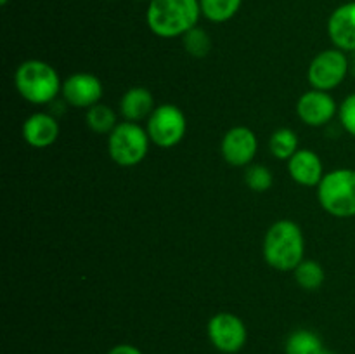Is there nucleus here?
Instances as JSON below:
<instances>
[{"label":"nucleus","instance_id":"5","mask_svg":"<svg viewBox=\"0 0 355 354\" xmlns=\"http://www.w3.org/2000/svg\"><path fill=\"white\" fill-rule=\"evenodd\" d=\"M107 135V151L120 167L139 165L148 155L151 139L148 130L135 121H121Z\"/></svg>","mask_w":355,"mask_h":354},{"label":"nucleus","instance_id":"1","mask_svg":"<svg viewBox=\"0 0 355 354\" xmlns=\"http://www.w3.org/2000/svg\"><path fill=\"white\" fill-rule=\"evenodd\" d=\"M200 16V0H149L146 23L156 37L177 38L198 26Z\"/></svg>","mask_w":355,"mask_h":354},{"label":"nucleus","instance_id":"19","mask_svg":"<svg viewBox=\"0 0 355 354\" xmlns=\"http://www.w3.org/2000/svg\"><path fill=\"white\" fill-rule=\"evenodd\" d=\"M295 280L304 290H318L324 281V269L319 262L311 259H304L295 267Z\"/></svg>","mask_w":355,"mask_h":354},{"label":"nucleus","instance_id":"9","mask_svg":"<svg viewBox=\"0 0 355 354\" xmlns=\"http://www.w3.org/2000/svg\"><path fill=\"white\" fill-rule=\"evenodd\" d=\"M222 156L232 167H246L257 155L259 141L252 128L232 127L222 137Z\"/></svg>","mask_w":355,"mask_h":354},{"label":"nucleus","instance_id":"22","mask_svg":"<svg viewBox=\"0 0 355 354\" xmlns=\"http://www.w3.org/2000/svg\"><path fill=\"white\" fill-rule=\"evenodd\" d=\"M246 186L255 193H266L272 187V172L263 165H253L246 170Z\"/></svg>","mask_w":355,"mask_h":354},{"label":"nucleus","instance_id":"12","mask_svg":"<svg viewBox=\"0 0 355 354\" xmlns=\"http://www.w3.org/2000/svg\"><path fill=\"white\" fill-rule=\"evenodd\" d=\"M328 37L340 51H355V0L333 10L328 19Z\"/></svg>","mask_w":355,"mask_h":354},{"label":"nucleus","instance_id":"7","mask_svg":"<svg viewBox=\"0 0 355 354\" xmlns=\"http://www.w3.org/2000/svg\"><path fill=\"white\" fill-rule=\"evenodd\" d=\"M349 69L350 65L345 52L336 47L326 49L312 59L307 73L309 83L312 85V89L329 92L345 80Z\"/></svg>","mask_w":355,"mask_h":354},{"label":"nucleus","instance_id":"25","mask_svg":"<svg viewBox=\"0 0 355 354\" xmlns=\"http://www.w3.org/2000/svg\"><path fill=\"white\" fill-rule=\"evenodd\" d=\"M349 65H350V71L355 76V51L350 52V58H349Z\"/></svg>","mask_w":355,"mask_h":354},{"label":"nucleus","instance_id":"3","mask_svg":"<svg viewBox=\"0 0 355 354\" xmlns=\"http://www.w3.org/2000/svg\"><path fill=\"white\" fill-rule=\"evenodd\" d=\"M14 85L23 99L33 104H47L58 97L62 83L54 66L40 59H28L17 66Z\"/></svg>","mask_w":355,"mask_h":354},{"label":"nucleus","instance_id":"24","mask_svg":"<svg viewBox=\"0 0 355 354\" xmlns=\"http://www.w3.org/2000/svg\"><path fill=\"white\" fill-rule=\"evenodd\" d=\"M106 354H142V351L132 344H118V346L111 347Z\"/></svg>","mask_w":355,"mask_h":354},{"label":"nucleus","instance_id":"11","mask_svg":"<svg viewBox=\"0 0 355 354\" xmlns=\"http://www.w3.org/2000/svg\"><path fill=\"white\" fill-rule=\"evenodd\" d=\"M62 97L75 108H92L103 97V83L92 73H75L62 83Z\"/></svg>","mask_w":355,"mask_h":354},{"label":"nucleus","instance_id":"2","mask_svg":"<svg viewBox=\"0 0 355 354\" xmlns=\"http://www.w3.org/2000/svg\"><path fill=\"white\" fill-rule=\"evenodd\" d=\"M305 238L300 226L290 219L274 222L263 238V257L277 271H295L304 260Z\"/></svg>","mask_w":355,"mask_h":354},{"label":"nucleus","instance_id":"15","mask_svg":"<svg viewBox=\"0 0 355 354\" xmlns=\"http://www.w3.org/2000/svg\"><path fill=\"white\" fill-rule=\"evenodd\" d=\"M120 111L127 121L144 120L155 111V97L146 87H132L123 94L120 101Z\"/></svg>","mask_w":355,"mask_h":354},{"label":"nucleus","instance_id":"8","mask_svg":"<svg viewBox=\"0 0 355 354\" xmlns=\"http://www.w3.org/2000/svg\"><path fill=\"white\" fill-rule=\"evenodd\" d=\"M211 346L224 354H236L245 347L248 330L243 319L232 312H217L207 326Z\"/></svg>","mask_w":355,"mask_h":354},{"label":"nucleus","instance_id":"27","mask_svg":"<svg viewBox=\"0 0 355 354\" xmlns=\"http://www.w3.org/2000/svg\"><path fill=\"white\" fill-rule=\"evenodd\" d=\"M7 2H9V0H0V3H2V6H7Z\"/></svg>","mask_w":355,"mask_h":354},{"label":"nucleus","instance_id":"18","mask_svg":"<svg viewBox=\"0 0 355 354\" xmlns=\"http://www.w3.org/2000/svg\"><path fill=\"white\" fill-rule=\"evenodd\" d=\"M85 120L90 130L96 132V134H111V130L118 125L114 111L110 106L101 103L94 104L92 108L87 110Z\"/></svg>","mask_w":355,"mask_h":354},{"label":"nucleus","instance_id":"4","mask_svg":"<svg viewBox=\"0 0 355 354\" xmlns=\"http://www.w3.org/2000/svg\"><path fill=\"white\" fill-rule=\"evenodd\" d=\"M321 207L333 217L349 219L355 215V170L336 169L324 174L318 186Z\"/></svg>","mask_w":355,"mask_h":354},{"label":"nucleus","instance_id":"10","mask_svg":"<svg viewBox=\"0 0 355 354\" xmlns=\"http://www.w3.org/2000/svg\"><path fill=\"white\" fill-rule=\"evenodd\" d=\"M336 110L338 106L331 94L318 89L302 94L297 103L298 118L309 127H322L329 124L336 115Z\"/></svg>","mask_w":355,"mask_h":354},{"label":"nucleus","instance_id":"6","mask_svg":"<svg viewBox=\"0 0 355 354\" xmlns=\"http://www.w3.org/2000/svg\"><path fill=\"white\" fill-rule=\"evenodd\" d=\"M186 117L175 104H162V106L155 108L151 117L148 118V125H146V130H148L153 144L165 149L179 144L186 135Z\"/></svg>","mask_w":355,"mask_h":354},{"label":"nucleus","instance_id":"16","mask_svg":"<svg viewBox=\"0 0 355 354\" xmlns=\"http://www.w3.org/2000/svg\"><path fill=\"white\" fill-rule=\"evenodd\" d=\"M322 349L321 337L311 330H295L284 344V354H321Z\"/></svg>","mask_w":355,"mask_h":354},{"label":"nucleus","instance_id":"26","mask_svg":"<svg viewBox=\"0 0 355 354\" xmlns=\"http://www.w3.org/2000/svg\"><path fill=\"white\" fill-rule=\"evenodd\" d=\"M321 354H336V353H335V351H331V349H326V347H324V349L321 351Z\"/></svg>","mask_w":355,"mask_h":354},{"label":"nucleus","instance_id":"13","mask_svg":"<svg viewBox=\"0 0 355 354\" xmlns=\"http://www.w3.org/2000/svg\"><path fill=\"white\" fill-rule=\"evenodd\" d=\"M288 172L295 183L302 186H319L324 174H322V162L319 155L312 149H298L288 160Z\"/></svg>","mask_w":355,"mask_h":354},{"label":"nucleus","instance_id":"21","mask_svg":"<svg viewBox=\"0 0 355 354\" xmlns=\"http://www.w3.org/2000/svg\"><path fill=\"white\" fill-rule=\"evenodd\" d=\"M182 42H184V49H186L193 58H207V56L210 54V49H211L210 35H208L203 28L194 26L193 30H189L186 35H184Z\"/></svg>","mask_w":355,"mask_h":354},{"label":"nucleus","instance_id":"20","mask_svg":"<svg viewBox=\"0 0 355 354\" xmlns=\"http://www.w3.org/2000/svg\"><path fill=\"white\" fill-rule=\"evenodd\" d=\"M270 153L277 160H290L298 151V137L291 128H277L269 141Z\"/></svg>","mask_w":355,"mask_h":354},{"label":"nucleus","instance_id":"28","mask_svg":"<svg viewBox=\"0 0 355 354\" xmlns=\"http://www.w3.org/2000/svg\"><path fill=\"white\" fill-rule=\"evenodd\" d=\"M139 2H149V0H139Z\"/></svg>","mask_w":355,"mask_h":354},{"label":"nucleus","instance_id":"14","mask_svg":"<svg viewBox=\"0 0 355 354\" xmlns=\"http://www.w3.org/2000/svg\"><path fill=\"white\" fill-rule=\"evenodd\" d=\"M59 137V124L52 115L33 113L24 120L23 139L33 148H49Z\"/></svg>","mask_w":355,"mask_h":354},{"label":"nucleus","instance_id":"23","mask_svg":"<svg viewBox=\"0 0 355 354\" xmlns=\"http://www.w3.org/2000/svg\"><path fill=\"white\" fill-rule=\"evenodd\" d=\"M338 115L343 128L355 137V92L350 94V96L343 101L342 106H340L338 110Z\"/></svg>","mask_w":355,"mask_h":354},{"label":"nucleus","instance_id":"17","mask_svg":"<svg viewBox=\"0 0 355 354\" xmlns=\"http://www.w3.org/2000/svg\"><path fill=\"white\" fill-rule=\"evenodd\" d=\"M243 0H200L201 16L211 23L231 21L241 9Z\"/></svg>","mask_w":355,"mask_h":354}]
</instances>
